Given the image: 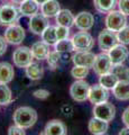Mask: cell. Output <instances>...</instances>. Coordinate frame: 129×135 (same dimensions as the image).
<instances>
[{"instance_id": "44dd1931", "label": "cell", "mask_w": 129, "mask_h": 135, "mask_svg": "<svg viewBox=\"0 0 129 135\" xmlns=\"http://www.w3.org/2000/svg\"><path fill=\"white\" fill-rule=\"evenodd\" d=\"M26 75L30 80H40L44 75V66L38 62H32L29 65L25 68Z\"/></svg>"}, {"instance_id": "30bf717a", "label": "cell", "mask_w": 129, "mask_h": 135, "mask_svg": "<svg viewBox=\"0 0 129 135\" xmlns=\"http://www.w3.org/2000/svg\"><path fill=\"white\" fill-rule=\"evenodd\" d=\"M112 66H113V64H112V62L110 60L109 54L100 53L95 56V61H94V64H93L92 69L94 70V72L98 75H102L105 73L111 72Z\"/></svg>"}, {"instance_id": "6da1fadb", "label": "cell", "mask_w": 129, "mask_h": 135, "mask_svg": "<svg viewBox=\"0 0 129 135\" xmlns=\"http://www.w3.org/2000/svg\"><path fill=\"white\" fill-rule=\"evenodd\" d=\"M37 118H38V116H37L36 110L29 106H23L17 108L12 115L14 123L25 129L34 126L37 122Z\"/></svg>"}, {"instance_id": "d6a6232c", "label": "cell", "mask_w": 129, "mask_h": 135, "mask_svg": "<svg viewBox=\"0 0 129 135\" xmlns=\"http://www.w3.org/2000/svg\"><path fill=\"white\" fill-rule=\"evenodd\" d=\"M117 36H118L119 43L129 45V25H126L121 31H119L117 33Z\"/></svg>"}, {"instance_id": "4fadbf2b", "label": "cell", "mask_w": 129, "mask_h": 135, "mask_svg": "<svg viewBox=\"0 0 129 135\" xmlns=\"http://www.w3.org/2000/svg\"><path fill=\"white\" fill-rule=\"evenodd\" d=\"M108 54L110 56V60L112 62L113 65H117V64H122V63L126 61V59L129 55V51L126 47L125 44H117L115 45L112 49H110L108 51Z\"/></svg>"}, {"instance_id": "7bdbcfd3", "label": "cell", "mask_w": 129, "mask_h": 135, "mask_svg": "<svg viewBox=\"0 0 129 135\" xmlns=\"http://www.w3.org/2000/svg\"><path fill=\"white\" fill-rule=\"evenodd\" d=\"M11 1L14 3H22L23 1H25V0H11Z\"/></svg>"}, {"instance_id": "ac0fdd59", "label": "cell", "mask_w": 129, "mask_h": 135, "mask_svg": "<svg viewBox=\"0 0 129 135\" xmlns=\"http://www.w3.org/2000/svg\"><path fill=\"white\" fill-rule=\"evenodd\" d=\"M30 50H32L34 59H36V60H38V61L46 60L48 53L51 52V51H49V45L45 43L44 41H39V42L34 43L32 45Z\"/></svg>"}, {"instance_id": "7a4b0ae2", "label": "cell", "mask_w": 129, "mask_h": 135, "mask_svg": "<svg viewBox=\"0 0 129 135\" xmlns=\"http://www.w3.org/2000/svg\"><path fill=\"white\" fill-rule=\"evenodd\" d=\"M20 11L17 7L11 3H5L0 6V25L1 26H11L18 22L20 17Z\"/></svg>"}, {"instance_id": "83f0119b", "label": "cell", "mask_w": 129, "mask_h": 135, "mask_svg": "<svg viewBox=\"0 0 129 135\" xmlns=\"http://www.w3.org/2000/svg\"><path fill=\"white\" fill-rule=\"evenodd\" d=\"M12 101V92L7 83H0V105L7 106Z\"/></svg>"}, {"instance_id": "3957f363", "label": "cell", "mask_w": 129, "mask_h": 135, "mask_svg": "<svg viewBox=\"0 0 129 135\" xmlns=\"http://www.w3.org/2000/svg\"><path fill=\"white\" fill-rule=\"evenodd\" d=\"M89 92H90V84L84 81L83 79H79L75 82L72 83L70 88V95L73 98V100L78 103H83L86 99H89Z\"/></svg>"}, {"instance_id": "484cf974", "label": "cell", "mask_w": 129, "mask_h": 135, "mask_svg": "<svg viewBox=\"0 0 129 135\" xmlns=\"http://www.w3.org/2000/svg\"><path fill=\"white\" fill-rule=\"evenodd\" d=\"M42 40L49 46H54L57 43V35H56V26H48L45 28V31L42 33Z\"/></svg>"}, {"instance_id": "8d00e7d4", "label": "cell", "mask_w": 129, "mask_h": 135, "mask_svg": "<svg viewBox=\"0 0 129 135\" xmlns=\"http://www.w3.org/2000/svg\"><path fill=\"white\" fill-rule=\"evenodd\" d=\"M119 10L125 14L126 16H129V0H119L118 1Z\"/></svg>"}, {"instance_id": "d590c367", "label": "cell", "mask_w": 129, "mask_h": 135, "mask_svg": "<svg viewBox=\"0 0 129 135\" xmlns=\"http://www.w3.org/2000/svg\"><path fill=\"white\" fill-rule=\"evenodd\" d=\"M33 95H34V97L37 99L45 100L49 97V91L46 90V89H37V90H35L34 92H33Z\"/></svg>"}, {"instance_id": "8992f818", "label": "cell", "mask_w": 129, "mask_h": 135, "mask_svg": "<svg viewBox=\"0 0 129 135\" xmlns=\"http://www.w3.org/2000/svg\"><path fill=\"white\" fill-rule=\"evenodd\" d=\"M34 60L32 50L27 46H20L12 53V61L17 68H26Z\"/></svg>"}, {"instance_id": "ba28073f", "label": "cell", "mask_w": 129, "mask_h": 135, "mask_svg": "<svg viewBox=\"0 0 129 135\" xmlns=\"http://www.w3.org/2000/svg\"><path fill=\"white\" fill-rule=\"evenodd\" d=\"M93 116L109 123V122H111L116 116V107L112 104L108 103V101L94 105Z\"/></svg>"}, {"instance_id": "ee69618b", "label": "cell", "mask_w": 129, "mask_h": 135, "mask_svg": "<svg viewBox=\"0 0 129 135\" xmlns=\"http://www.w3.org/2000/svg\"><path fill=\"white\" fill-rule=\"evenodd\" d=\"M128 100H129V98H128Z\"/></svg>"}, {"instance_id": "e0dca14e", "label": "cell", "mask_w": 129, "mask_h": 135, "mask_svg": "<svg viewBox=\"0 0 129 135\" xmlns=\"http://www.w3.org/2000/svg\"><path fill=\"white\" fill-rule=\"evenodd\" d=\"M88 128H89L91 134L103 135V134L107 133L108 128H109V124H108V122L93 116V118H91L90 122H89Z\"/></svg>"}, {"instance_id": "9a60e30c", "label": "cell", "mask_w": 129, "mask_h": 135, "mask_svg": "<svg viewBox=\"0 0 129 135\" xmlns=\"http://www.w3.org/2000/svg\"><path fill=\"white\" fill-rule=\"evenodd\" d=\"M94 17L88 11H81L74 18V25L80 31H90L93 27Z\"/></svg>"}, {"instance_id": "f35d334b", "label": "cell", "mask_w": 129, "mask_h": 135, "mask_svg": "<svg viewBox=\"0 0 129 135\" xmlns=\"http://www.w3.org/2000/svg\"><path fill=\"white\" fill-rule=\"evenodd\" d=\"M121 118H122L123 124L129 127V107H128V108H126V109H125V110H123Z\"/></svg>"}, {"instance_id": "1f68e13d", "label": "cell", "mask_w": 129, "mask_h": 135, "mask_svg": "<svg viewBox=\"0 0 129 135\" xmlns=\"http://www.w3.org/2000/svg\"><path fill=\"white\" fill-rule=\"evenodd\" d=\"M71 74L74 79H84L89 74V68L82 66V65H74V68L71 70Z\"/></svg>"}, {"instance_id": "277c9868", "label": "cell", "mask_w": 129, "mask_h": 135, "mask_svg": "<svg viewBox=\"0 0 129 135\" xmlns=\"http://www.w3.org/2000/svg\"><path fill=\"white\" fill-rule=\"evenodd\" d=\"M126 25L127 17L120 10H111L110 12H108L106 17V26L108 29H111V31L118 33Z\"/></svg>"}, {"instance_id": "ab89813d", "label": "cell", "mask_w": 129, "mask_h": 135, "mask_svg": "<svg viewBox=\"0 0 129 135\" xmlns=\"http://www.w3.org/2000/svg\"><path fill=\"white\" fill-rule=\"evenodd\" d=\"M62 112H63V114L65 116H70L71 113H72V108L68 107V109H65V106H64V107H62Z\"/></svg>"}, {"instance_id": "cb8c5ba5", "label": "cell", "mask_w": 129, "mask_h": 135, "mask_svg": "<svg viewBox=\"0 0 129 135\" xmlns=\"http://www.w3.org/2000/svg\"><path fill=\"white\" fill-rule=\"evenodd\" d=\"M111 72L118 78L119 82H122L129 86V68L125 66L122 64H117L112 66Z\"/></svg>"}, {"instance_id": "5bb4252c", "label": "cell", "mask_w": 129, "mask_h": 135, "mask_svg": "<svg viewBox=\"0 0 129 135\" xmlns=\"http://www.w3.org/2000/svg\"><path fill=\"white\" fill-rule=\"evenodd\" d=\"M47 26H48L47 17L44 16L43 14H38V12L30 17L29 24H28L29 31L36 34V35H42V33L45 31V28Z\"/></svg>"}, {"instance_id": "4dcf8cb0", "label": "cell", "mask_w": 129, "mask_h": 135, "mask_svg": "<svg viewBox=\"0 0 129 135\" xmlns=\"http://www.w3.org/2000/svg\"><path fill=\"white\" fill-rule=\"evenodd\" d=\"M55 46V50L59 51L61 53H69V52H72L74 51V45H73V42L72 38H64V40H61V41H57V43L54 45Z\"/></svg>"}, {"instance_id": "52a82bcc", "label": "cell", "mask_w": 129, "mask_h": 135, "mask_svg": "<svg viewBox=\"0 0 129 135\" xmlns=\"http://www.w3.org/2000/svg\"><path fill=\"white\" fill-rule=\"evenodd\" d=\"M119 43L117 33L111 31V29H103V31L99 34L98 36V44L100 50H102L103 52L109 51L112 49L115 45H117Z\"/></svg>"}, {"instance_id": "4316f807", "label": "cell", "mask_w": 129, "mask_h": 135, "mask_svg": "<svg viewBox=\"0 0 129 135\" xmlns=\"http://www.w3.org/2000/svg\"><path fill=\"white\" fill-rule=\"evenodd\" d=\"M118 82H119L118 78L112 72L105 73V74L100 75V78H99V83L105 88H107V89H113Z\"/></svg>"}, {"instance_id": "f1b7e54d", "label": "cell", "mask_w": 129, "mask_h": 135, "mask_svg": "<svg viewBox=\"0 0 129 135\" xmlns=\"http://www.w3.org/2000/svg\"><path fill=\"white\" fill-rule=\"evenodd\" d=\"M62 60V53L59 51H52V52L48 53V55L46 57L47 64L51 68V70H56L57 68L60 66V63Z\"/></svg>"}, {"instance_id": "7c38bea8", "label": "cell", "mask_w": 129, "mask_h": 135, "mask_svg": "<svg viewBox=\"0 0 129 135\" xmlns=\"http://www.w3.org/2000/svg\"><path fill=\"white\" fill-rule=\"evenodd\" d=\"M95 56L97 55L90 51H76L75 54L72 56V61L74 65H82L91 69L93 68Z\"/></svg>"}, {"instance_id": "8fae6325", "label": "cell", "mask_w": 129, "mask_h": 135, "mask_svg": "<svg viewBox=\"0 0 129 135\" xmlns=\"http://www.w3.org/2000/svg\"><path fill=\"white\" fill-rule=\"evenodd\" d=\"M109 99V89H107L101 84H94V86L90 87L89 92V100L94 105L105 103Z\"/></svg>"}, {"instance_id": "f546056e", "label": "cell", "mask_w": 129, "mask_h": 135, "mask_svg": "<svg viewBox=\"0 0 129 135\" xmlns=\"http://www.w3.org/2000/svg\"><path fill=\"white\" fill-rule=\"evenodd\" d=\"M127 84H125L122 82H118L116 84V87L112 89L113 95L117 99L119 100H128L129 98V90H127Z\"/></svg>"}, {"instance_id": "d6986e66", "label": "cell", "mask_w": 129, "mask_h": 135, "mask_svg": "<svg viewBox=\"0 0 129 135\" xmlns=\"http://www.w3.org/2000/svg\"><path fill=\"white\" fill-rule=\"evenodd\" d=\"M61 10V6L57 0H47L43 5H40V11L44 16L47 18H52V17H56Z\"/></svg>"}, {"instance_id": "74e56055", "label": "cell", "mask_w": 129, "mask_h": 135, "mask_svg": "<svg viewBox=\"0 0 129 135\" xmlns=\"http://www.w3.org/2000/svg\"><path fill=\"white\" fill-rule=\"evenodd\" d=\"M7 44L8 42L6 41L5 36H0V56H2L7 51Z\"/></svg>"}, {"instance_id": "60d3db41", "label": "cell", "mask_w": 129, "mask_h": 135, "mask_svg": "<svg viewBox=\"0 0 129 135\" xmlns=\"http://www.w3.org/2000/svg\"><path fill=\"white\" fill-rule=\"evenodd\" d=\"M119 135H129V127H128V126H126L125 128H122L121 131H120Z\"/></svg>"}, {"instance_id": "5b68a950", "label": "cell", "mask_w": 129, "mask_h": 135, "mask_svg": "<svg viewBox=\"0 0 129 135\" xmlns=\"http://www.w3.org/2000/svg\"><path fill=\"white\" fill-rule=\"evenodd\" d=\"M72 42L75 51H90L94 46V40L88 31H81L74 34Z\"/></svg>"}, {"instance_id": "603a6c76", "label": "cell", "mask_w": 129, "mask_h": 135, "mask_svg": "<svg viewBox=\"0 0 129 135\" xmlns=\"http://www.w3.org/2000/svg\"><path fill=\"white\" fill-rule=\"evenodd\" d=\"M74 18L73 14L68 9H61L59 14L56 15V23L57 25L65 27H72L74 25Z\"/></svg>"}, {"instance_id": "ffe728a7", "label": "cell", "mask_w": 129, "mask_h": 135, "mask_svg": "<svg viewBox=\"0 0 129 135\" xmlns=\"http://www.w3.org/2000/svg\"><path fill=\"white\" fill-rule=\"evenodd\" d=\"M15 70L10 63L1 62L0 63V83H9L14 80Z\"/></svg>"}, {"instance_id": "7402d4cb", "label": "cell", "mask_w": 129, "mask_h": 135, "mask_svg": "<svg viewBox=\"0 0 129 135\" xmlns=\"http://www.w3.org/2000/svg\"><path fill=\"white\" fill-rule=\"evenodd\" d=\"M19 11L23 16H27V17H32L35 14L38 12L39 9V5L37 3L35 0H25L22 3H19Z\"/></svg>"}, {"instance_id": "b9f144b4", "label": "cell", "mask_w": 129, "mask_h": 135, "mask_svg": "<svg viewBox=\"0 0 129 135\" xmlns=\"http://www.w3.org/2000/svg\"><path fill=\"white\" fill-rule=\"evenodd\" d=\"M35 1L38 3V5H43V3H44V2H46L47 0H35Z\"/></svg>"}, {"instance_id": "d4e9b609", "label": "cell", "mask_w": 129, "mask_h": 135, "mask_svg": "<svg viewBox=\"0 0 129 135\" xmlns=\"http://www.w3.org/2000/svg\"><path fill=\"white\" fill-rule=\"evenodd\" d=\"M93 3L99 12L108 14L111 10H115L117 6V0H93Z\"/></svg>"}, {"instance_id": "836d02e7", "label": "cell", "mask_w": 129, "mask_h": 135, "mask_svg": "<svg viewBox=\"0 0 129 135\" xmlns=\"http://www.w3.org/2000/svg\"><path fill=\"white\" fill-rule=\"evenodd\" d=\"M56 35H57V40H64V38H69L70 36V27H65V26H61L57 25L56 26Z\"/></svg>"}, {"instance_id": "2e32d148", "label": "cell", "mask_w": 129, "mask_h": 135, "mask_svg": "<svg viewBox=\"0 0 129 135\" xmlns=\"http://www.w3.org/2000/svg\"><path fill=\"white\" fill-rule=\"evenodd\" d=\"M68 133L66 126L63 122L59 119H52L45 126V129L42 134H47V135H65Z\"/></svg>"}, {"instance_id": "9c48e42d", "label": "cell", "mask_w": 129, "mask_h": 135, "mask_svg": "<svg viewBox=\"0 0 129 135\" xmlns=\"http://www.w3.org/2000/svg\"><path fill=\"white\" fill-rule=\"evenodd\" d=\"M26 33L25 29L20 26V25H11L8 26L5 32V38L8 42V44L11 45H19L25 40Z\"/></svg>"}, {"instance_id": "e575fe53", "label": "cell", "mask_w": 129, "mask_h": 135, "mask_svg": "<svg viewBox=\"0 0 129 135\" xmlns=\"http://www.w3.org/2000/svg\"><path fill=\"white\" fill-rule=\"evenodd\" d=\"M8 134L9 135H25L26 133H25V128L20 127L17 124H15L8 128Z\"/></svg>"}]
</instances>
